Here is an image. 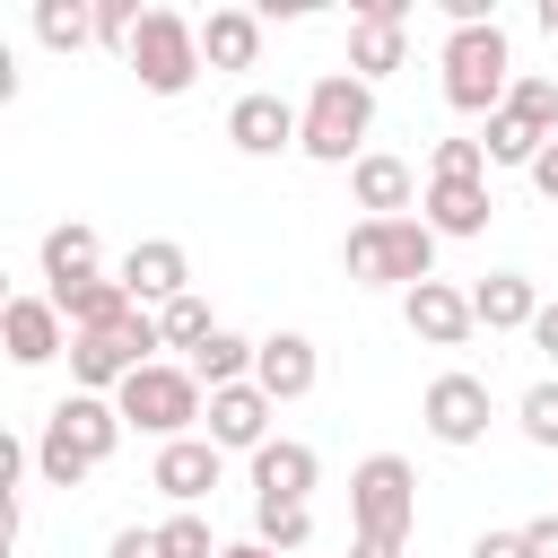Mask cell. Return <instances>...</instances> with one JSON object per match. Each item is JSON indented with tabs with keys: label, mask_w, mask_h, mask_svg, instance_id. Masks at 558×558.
Listing matches in <instances>:
<instances>
[{
	"label": "cell",
	"mask_w": 558,
	"mask_h": 558,
	"mask_svg": "<svg viewBox=\"0 0 558 558\" xmlns=\"http://www.w3.org/2000/svg\"><path fill=\"white\" fill-rule=\"evenodd\" d=\"M122 436H131V427H122V410H113L105 392H61V401L44 410V436H35L44 488H78L96 462H113Z\"/></svg>",
	"instance_id": "cell-1"
},
{
	"label": "cell",
	"mask_w": 558,
	"mask_h": 558,
	"mask_svg": "<svg viewBox=\"0 0 558 558\" xmlns=\"http://www.w3.org/2000/svg\"><path fill=\"white\" fill-rule=\"evenodd\" d=\"M436 227L427 218H357L349 235H340V270L357 279V288H427L436 279Z\"/></svg>",
	"instance_id": "cell-2"
},
{
	"label": "cell",
	"mask_w": 558,
	"mask_h": 558,
	"mask_svg": "<svg viewBox=\"0 0 558 558\" xmlns=\"http://www.w3.org/2000/svg\"><path fill=\"white\" fill-rule=\"evenodd\" d=\"M366 131H375V87H366L357 70H323L314 96H305L296 148H305L314 166H357V157H366Z\"/></svg>",
	"instance_id": "cell-3"
},
{
	"label": "cell",
	"mask_w": 558,
	"mask_h": 558,
	"mask_svg": "<svg viewBox=\"0 0 558 558\" xmlns=\"http://www.w3.org/2000/svg\"><path fill=\"white\" fill-rule=\"evenodd\" d=\"M436 70H445V105H453V113H497L506 87L523 78L506 26H453L445 52H436Z\"/></svg>",
	"instance_id": "cell-4"
},
{
	"label": "cell",
	"mask_w": 558,
	"mask_h": 558,
	"mask_svg": "<svg viewBox=\"0 0 558 558\" xmlns=\"http://www.w3.org/2000/svg\"><path fill=\"white\" fill-rule=\"evenodd\" d=\"M113 410H122V427L174 445V436H192V418H209V384H201L192 366H140V375L113 392Z\"/></svg>",
	"instance_id": "cell-5"
},
{
	"label": "cell",
	"mask_w": 558,
	"mask_h": 558,
	"mask_svg": "<svg viewBox=\"0 0 558 558\" xmlns=\"http://www.w3.org/2000/svg\"><path fill=\"white\" fill-rule=\"evenodd\" d=\"M349 523H357V541H410L418 532V471L401 453H366L349 471Z\"/></svg>",
	"instance_id": "cell-6"
},
{
	"label": "cell",
	"mask_w": 558,
	"mask_h": 558,
	"mask_svg": "<svg viewBox=\"0 0 558 558\" xmlns=\"http://www.w3.org/2000/svg\"><path fill=\"white\" fill-rule=\"evenodd\" d=\"M122 61L140 70V87H148V96H183V87L209 70V61H201V26H192L183 9H148Z\"/></svg>",
	"instance_id": "cell-7"
},
{
	"label": "cell",
	"mask_w": 558,
	"mask_h": 558,
	"mask_svg": "<svg viewBox=\"0 0 558 558\" xmlns=\"http://www.w3.org/2000/svg\"><path fill=\"white\" fill-rule=\"evenodd\" d=\"M401 61H410V0H357L349 9V70L375 87Z\"/></svg>",
	"instance_id": "cell-8"
},
{
	"label": "cell",
	"mask_w": 558,
	"mask_h": 558,
	"mask_svg": "<svg viewBox=\"0 0 558 558\" xmlns=\"http://www.w3.org/2000/svg\"><path fill=\"white\" fill-rule=\"evenodd\" d=\"M296 131H305V105H288V96H270V87H244V96L227 105V140H235L244 157H279V148H296Z\"/></svg>",
	"instance_id": "cell-9"
},
{
	"label": "cell",
	"mask_w": 558,
	"mask_h": 558,
	"mask_svg": "<svg viewBox=\"0 0 558 558\" xmlns=\"http://www.w3.org/2000/svg\"><path fill=\"white\" fill-rule=\"evenodd\" d=\"M418 418H427V436H436V445H480V436H488V384L453 366V375H436V384H427Z\"/></svg>",
	"instance_id": "cell-10"
},
{
	"label": "cell",
	"mask_w": 558,
	"mask_h": 558,
	"mask_svg": "<svg viewBox=\"0 0 558 558\" xmlns=\"http://www.w3.org/2000/svg\"><path fill=\"white\" fill-rule=\"evenodd\" d=\"M113 279H122L140 305H157V314H166L174 296H192V253H183L174 235H148V244H131V253H122V270H113Z\"/></svg>",
	"instance_id": "cell-11"
},
{
	"label": "cell",
	"mask_w": 558,
	"mask_h": 558,
	"mask_svg": "<svg viewBox=\"0 0 558 558\" xmlns=\"http://www.w3.org/2000/svg\"><path fill=\"white\" fill-rule=\"evenodd\" d=\"M401 323H410L427 349H462V340L480 331V314H471V288H453V279H427V288H410V296H401Z\"/></svg>",
	"instance_id": "cell-12"
},
{
	"label": "cell",
	"mask_w": 558,
	"mask_h": 558,
	"mask_svg": "<svg viewBox=\"0 0 558 558\" xmlns=\"http://www.w3.org/2000/svg\"><path fill=\"white\" fill-rule=\"evenodd\" d=\"M0 340H9L17 366H52V357L70 349V314H61L52 296H9V305H0Z\"/></svg>",
	"instance_id": "cell-13"
},
{
	"label": "cell",
	"mask_w": 558,
	"mask_h": 558,
	"mask_svg": "<svg viewBox=\"0 0 558 558\" xmlns=\"http://www.w3.org/2000/svg\"><path fill=\"white\" fill-rule=\"evenodd\" d=\"M270 392L262 384H227V392H209V445L218 453H262L270 445Z\"/></svg>",
	"instance_id": "cell-14"
},
{
	"label": "cell",
	"mask_w": 558,
	"mask_h": 558,
	"mask_svg": "<svg viewBox=\"0 0 558 558\" xmlns=\"http://www.w3.org/2000/svg\"><path fill=\"white\" fill-rule=\"evenodd\" d=\"M218 445L209 436H174V445H157V462H148V488H166L174 506H201L209 488H218Z\"/></svg>",
	"instance_id": "cell-15"
},
{
	"label": "cell",
	"mask_w": 558,
	"mask_h": 558,
	"mask_svg": "<svg viewBox=\"0 0 558 558\" xmlns=\"http://www.w3.org/2000/svg\"><path fill=\"white\" fill-rule=\"evenodd\" d=\"M349 192H357L366 218H410V201H427L418 174H410V157H384V148H366V157L349 166Z\"/></svg>",
	"instance_id": "cell-16"
},
{
	"label": "cell",
	"mask_w": 558,
	"mask_h": 558,
	"mask_svg": "<svg viewBox=\"0 0 558 558\" xmlns=\"http://www.w3.org/2000/svg\"><path fill=\"white\" fill-rule=\"evenodd\" d=\"M314 375H323V357H314V340H305V331H270V340H262V357H253V384H262L270 401H305V392H314Z\"/></svg>",
	"instance_id": "cell-17"
},
{
	"label": "cell",
	"mask_w": 558,
	"mask_h": 558,
	"mask_svg": "<svg viewBox=\"0 0 558 558\" xmlns=\"http://www.w3.org/2000/svg\"><path fill=\"white\" fill-rule=\"evenodd\" d=\"M78 279H105L96 270V227L61 218V227H44V296H70Z\"/></svg>",
	"instance_id": "cell-18"
},
{
	"label": "cell",
	"mask_w": 558,
	"mask_h": 558,
	"mask_svg": "<svg viewBox=\"0 0 558 558\" xmlns=\"http://www.w3.org/2000/svg\"><path fill=\"white\" fill-rule=\"evenodd\" d=\"M314 445H296V436H270L262 453H253V497H279V506H305V488H314Z\"/></svg>",
	"instance_id": "cell-19"
},
{
	"label": "cell",
	"mask_w": 558,
	"mask_h": 558,
	"mask_svg": "<svg viewBox=\"0 0 558 558\" xmlns=\"http://www.w3.org/2000/svg\"><path fill=\"white\" fill-rule=\"evenodd\" d=\"M471 314H480V331H532L541 288H532L523 270H488V279L471 288Z\"/></svg>",
	"instance_id": "cell-20"
},
{
	"label": "cell",
	"mask_w": 558,
	"mask_h": 558,
	"mask_svg": "<svg viewBox=\"0 0 558 558\" xmlns=\"http://www.w3.org/2000/svg\"><path fill=\"white\" fill-rule=\"evenodd\" d=\"M201 61L209 70H253L262 61V17L253 9H209L201 17Z\"/></svg>",
	"instance_id": "cell-21"
},
{
	"label": "cell",
	"mask_w": 558,
	"mask_h": 558,
	"mask_svg": "<svg viewBox=\"0 0 558 558\" xmlns=\"http://www.w3.org/2000/svg\"><path fill=\"white\" fill-rule=\"evenodd\" d=\"M488 209H497L488 183H427V201H418V218H427L436 235H453V244H462V235H488Z\"/></svg>",
	"instance_id": "cell-22"
},
{
	"label": "cell",
	"mask_w": 558,
	"mask_h": 558,
	"mask_svg": "<svg viewBox=\"0 0 558 558\" xmlns=\"http://www.w3.org/2000/svg\"><path fill=\"white\" fill-rule=\"evenodd\" d=\"M52 305L70 314V331H122L131 314H148L122 279H78V288H70V296H52Z\"/></svg>",
	"instance_id": "cell-23"
},
{
	"label": "cell",
	"mask_w": 558,
	"mask_h": 558,
	"mask_svg": "<svg viewBox=\"0 0 558 558\" xmlns=\"http://www.w3.org/2000/svg\"><path fill=\"white\" fill-rule=\"evenodd\" d=\"M497 113H514V122H523V131H532V140L549 148V140H558V78L523 70V78L506 87V105H497Z\"/></svg>",
	"instance_id": "cell-24"
},
{
	"label": "cell",
	"mask_w": 558,
	"mask_h": 558,
	"mask_svg": "<svg viewBox=\"0 0 558 558\" xmlns=\"http://www.w3.org/2000/svg\"><path fill=\"white\" fill-rule=\"evenodd\" d=\"M253 541H262V549H279V558H296V549L314 541V506H279V497H253Z\"/></svg>",
	"instance_id": "cell-25"
},
{
	"label": "cell",
	"mask_w": 558,
	"mask_h": 558,
	"mask_svg": "<svg viewBox=\"0 0 558 558\" xmlns=\"http://www.w3.org/2000/svg\"><path fill=\"white\" fill-rule=\"evenodd\" d=\"M35 35H44L52 52H78V44H96V9H70V0H35Z\"/></svg>",
	"instance_id": "cell-26"
},
{
	"label": "cell",
	"mask_w": 558,
	"mask_h": 558,
	"mask_svg": "<svg viewBox=\"0 0 558 558\" xmlns=\"http://www.w3.org/2000/svg\"><path fill=\"white\" fill-rule=\"evenodd\" d=\"M157 331H166V349H183V357H201V349L218 340V323H209V305H201V296H174V305L157 314Z\"/></svg>",
	"instance_id": "cell-27"
},
{
	"label": "cell",
	"mask_w": 558,
	"mask_h": 558,
	"mask_svg": "<svg viewBox=\"0 0 558 558\" xmlns=\"http://www.w3.org/2000/svg\"><path fill=\"white\" fill-rule=\"evenodd\" d=\"M427 183H488V148L480 140H436L427 148Z\"/></svg>",
	"instance_id": "cell-28"
},
{
	"label": "cell",
	"mask_w": 558,
	"mask_h": 558,
	"mask_svg": "<svg viewBox=\"0 0 558 558\" xmlns=\"http://www.w3.org/2000/svg\"><path fill=\"white\" fill-rule=\"evenodd\" d=\"M157 549H166V558H218V541H209V514H201V506H174V514L157 523Z\"/></svg>",
	"instance_id": "cell-29"
},
{
	"label": "cell",
	"mask_w": 558,
	"mask_h": 558,
	"mask_svg": "<svg viewBox=\"0 0 558 558\" xmlns=\"http://www.w3.org/2000/svg\"><path fill=\"white\" fill-rule=\"evenodd\" d=\"M480 148H488V166H523V174H532V157H541V140H532V131H523L514 113H488Z\"/></svg>",
	"instance_id": "cell-30"
},
{
	"label": "cell",
	"mask_w": 558,
	"mask_h": 558,
	"mask_svg": "<svg viewBox=\"0 0 558 558\" xmlns=\"http://www.w3.org/2000/svg\"><path fill=\"white\" fill-rule=\"evenodd\" d=\"M514 427H523L532 445H558V375H541V384L514 401Z\"/></svg>",
	"instance_id": "cell-31"
},
{
	"label": "cell",
	"mask_w": 558,
	"mask_h": 558,
	"mask_svg": "<svg viewBox=\"0 0 558 558\" xmlns=\"http://www.w3.org/2000/svg\"><path fill=\"white\" fill-rule=\"evenodd\" d=\"M140 0H96V44H113V52H131V35H140Z\"/></svg>",
	"instance_id": "cell-32"
},
{
	"label": "cell",
	"mask_w": 558,
	"mask_h": 558,
	"mask_svg": "<svg viewBox=\"0 0 558 558\" xmlns=\"http://www.w3.org/2000/svg\"><path fill=\"white\" fill-rule=\"evenodd\" d=\"M105 558H166V549H157V532H140V523H122V532L105 541Z\"/></svg>",
	"instance_id": "cell-33"
},
{
	"label": "cell",
	"mask_w": 558,
	"mask_h": 558,
	"mask_svg": "<svg viewBox=\"0 0 558 558\" xmlns=\"http://www.w3.org/2000/svg\"><path fill=\"white\" fill-rule=\"evenodd\" d=\"M523 558H558V514H532L523 523Z\"/></svg>",
	"instance_id": "cell-34"
},
{
	"label": "cell",
	"mask_w": 558,
	"mask_h": 558,
	"mask_svg": "<svg viewBox=\"0 0 558 558\" xmlns=\"http://www.w3.org/2000/svg\"><path fill=\"white\" fill-rule=\"evenodd\" d=\"M532 349L558 366V296H541V314H532Z\"/></svg>",
	"instance_id": "cell-35"
},
{
	"label": "cell",
	"mask_w": 558,
	"mask_h": 558,
	"mask_svg": "<svg viewBox=\"0 0 558 558\" xmlns=\"http://www.w3.org/2000/svg\"><path fill=\"white\" fill-rule=\"evenodd\" d=\"M471 558H523V532H480Z\"/></svg>",
	"instance_id": "cell-36"
},
{
	"label": "cell",
	"mask_w": 558,
	"mask_h": 558,
	"mask_svg": "<svg viewBox=\"0 0 558 558\" xmlns=\"http://www.w3.org/2000/svg\"><path fill=\"white\" fill-rule=\"evenodd\" d=\"M532 192H541V201H558V140L532 157Z\"/></svg>",
	"instance_id": "cell-37"
},
{
	"label": "cell",
	"mask_w": 558,
	"mask_h": 558,
	"mask_svg": "<svg viewBox=\"0 0 558 558\" xmlns=\"http://www.w3.org/2000/svg\"><path fill=\"white\" fill-rule=\"evenodd\" d=\"M410 541H349V558H401Z\"/></svg>",
	"instance_id": "cell-38"
},
{
	"label": "cell",
	"mask_w": 558,
	"mask_h": 558,
	"mask_svg": "<svg viewBox=\"0 0 558 558\" xmlns=\"http://www.w3.org/2000/svg\"><path fill=\"white\" fill-rule=\"evenodd\" d=\"M218 558H279V549H262V541H227Z\"/></svg>",
	"instance_id": "cell-39"
},
{
	"label": "cell",
	"mask_w": 558,
	"mask_h": 558,
	"mask_svg": "<svg viewBox=\"0 0 558 558\" xmlns=\"http://www.w3.org/2000/svg\"><path fill=\"white\" fill-rule=\"evenodd\" d=\"M541 35H549V44H558V0H541Z\"/></svg>",
	"instance_id": "cell-40"
}]
</instances>
